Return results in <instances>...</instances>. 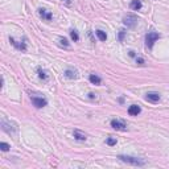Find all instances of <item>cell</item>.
Listing matches in <instances>:
<instances>
[{
  "instance_id": "1",
  "label": "cell",
  "mask_w": 169,
  "mask_h": 169,
  "mask_svg": "<svg viewBox=\"0 0 169 169\" xmlns=\"http://www.w3.org/2000/svg\"><path fill=\"white\" fill-rule=\"evenodd\" d=\"M118 158H120L123 163H127L129 165H135V166H143L145 165V161L143 158H137L133 156H126V155H119Z\"/></svg>"
},
{
  "instance_id": "2",
  "label": "cell",
  "mask_w": 169,
  "mask_h": 169,
  "mask_svg": "<svg viewBox=\"0 0 169 169\" xmlns=\"http://www.w3.org/2000/svg\"><path fill=\"white\" fill-rule=\"evenodd\" d=\"M158 38H160V34H158L157 32H148L147 36H145V46L152 49L153 44H155Z\"/></svg>"
},
{
  "instance_id": "3",
  "label": "cell",
  "mask_w": 169,
  "mask_h": 169,
  "mask_svg": "<svg viewBox=\"0 0 169 169\" xmlns=\"http://www.w3.org/2000/svg\"><path fill=\"white\" fill-rule=\"evenodd\" d=\"M31 100L37 108H42L48 104V100L44 97H38V95H31Z\"/></svg>"
},
{
  "instance_id": "4",
  "label": "cell",
  "mask_w": 169,
  "mask_h": 169,
  "mask_svg": "<svg viewBox=\"0 0 169 169\" xmlns=\"http://www.w3.org/2000/svg\"><path fill=\"white\" fill-rule=\"evenodd\" d=\"M1 128L4 129L5 132H8V133H16L17 132V127H16V124L13 123H8L7 120H5V118L1 119Z\"/></svg>"
},
{
  "instance_id": "5",
  "label": "cell",
  "mask_w": 169,
  "mask_h": 169,
  "mask_svg": "<svg viewBox=\"0 0 169 169\" xmlns=\"http://www.w3.org/2000/svg\"><path fill=\"white\" fill-rule=\"evenodd\" d=\"M124 25H127V28H133L137 24V17L135 15H127L126 17L123 18Z\"/></svg>"
},
{
  "instance_id": "6",
  "label": "cell",
  "mask_w": 169,
  "mask_h": 169,
  "mask_svg": "<svg viewBox=\"0 0 169 169\" xmlns=\"http://www.w3.org/2000/svg\"><path fill=\"white\" fill-rule=\"evenodd\" d=\"M111 127L114 129H118V131H126L127 129V124L121 120H118V119H112L111 120Z\"/></svg>"
},
{
  "instance_id": "7",
  "label": "cell",
  "mask_w": 169,
  "mask_h": 169,
  "mask_svg": "<svg viewBox=\"0 0 169 169\" xmlns=\"http://www.w3.org/2000/svg\"><path fill=\"white\" fill-rule=\"evenodd\" d=\"M9 42L16 48V49L23 50V52H25V50H26V42H24V41H16L13 37H9Z\"/></svg>"
},
{
  "instance_id": "8",
  "label": "cell",
  "mask_w": 169,
  "mask_h": 169,
  "mask_svg": "<svg viewBox=\"0 0 169 169\" xmlns=\"http://www.w3.org/2000/svg\"><path fill=\"white\" fill-rule=\"evenodd\" d=\"M38 15L41 16L44 20H46V21H50V20L53 18V15H52V13L48 12V11L44 9V8H40V9H38Z\"/></svg>"
},
{
  "instance_id": "9",
  "label": "cell",
  "mask_w": 169,
  "mask_h": 169,
  "mask_svg": "<svg viewBox=\"0 0 169 169\" xmlns=\"http://www.w3.org/2000/svg\"><path fill=\"white\" fill-rule=\"evenodd\" d=\"M140 111H141V108H140L139 106H136V104H132V106L128 107V114L131 116H137L140 114Z\"/></svg>"
},
{
  "instance_id": "10",
  "label": "cell",
  "mask_w": 169,
  "mask_h": 169,
  "mask_svg": "<svg viewBox=\"0 0 169 169\" xmlns=\"http://www.w3.org/2000/svg\"><path fill=\"white\" fill-rule=\"evenodd\" d=\"M145 98H147V100H149V102L156 103L160 100V94H158V92H148Z\"/></svg>"
},
{
  "instance_id": "11",
  "label": "cell",
  "mask_w": 169,
  "mask_h": 169,
  "mask_svg": "<svg viewBox=\"0 0 169 169\" xmlns=\"http://www.w3.org/2000/svg\"><path fill=\"white\" fill-rule=\"evenodd\" d=\"M65 77L69 79H75L77 77H78V73H77V70H74V69H66Z\"/></svg>"
},
{
  "instance_id": "12",
  "label": "cell",
  "mask_w": 169,
  "mask_h": 169,
  "mask_svg": "<svg viewBox=\"0 0 169 169\" xmlns=\"http://www.w3.org/2000/svg\"><path fill=\"white\" fill-rule=\"evenodd\" d=\"M73 136H74V139L79 140V141H84V140H86V139H87L86 133H83V132L78 131V129H75V131H74V132H73Z\"/></svg>"
},
{
  "instance_id": "13",
  "label": "cell",
  "mask_w": 169,
  "mask_h": 169,
  "mask_svg": "<svg viewBox=\"0 0 169 169\" xmlns=\"http://www.w3.org/2000/svg\"><path fill=\"white\" fill-rule=\"evenodd\" d=\"M89 79H90V82H91L92 84H100V83H102V79H100V77L97 75V74H94V73L90 74Z\"/></svg>"
},
{
  "instance_id": "14",
  "label": "cell",
  "mask_w": 169,
  "mask_h": 169,
  "mask_svg": "<svg viewBox=\"0 0 169 169\" xmlns=\"http://www.w3.org/2000/svg\"><path fill=\"white\" fill-rule=\"evenodd\" d=\"M129 7H131V9H133V11H139V9H141L143 4H141L140 0H132L131 4H129Z\"/></svg>"
},
{
  "instance_id": "15",
  "label": "cell",
  "mask_w": 169,
  "mask_h": 169,
  "mask_svg": "<svg viewBox=\"0 0 169 169\" xmlns=\"http://www.w3.org/2000/svg\"><path fill=\"white\" fill-rule=\"evenodd\" d=\"M37 73H38V78L42 79V81H46L48 79V74L45 70H42L41 67H37Z\"/></svg>"
},
{
  "instance_id": "16",
  "label": "cell",
  "mask_w": 169,
  "mask_h": 169,
  "mask_svg": "<svg viewBox=\"0 0 169 169\" xmlns=\"http://www.w3.org/2000/svg\"><path fill=\"white\" fill-rule=\"evenodd\" d=\"M95 33H97L98 38H99L100 41H106V40H107V34H106V32H103V31H97Z\"/></svg>"
},
{
  "instance_id": "17",
  "label": "cell",
  "mask_w": 169,
  "mask_h": 169,
  "mask_svg": "<svg viewBox=\"0 0 169 169\" xmlns=\"http://www.w3.org/2000/svg\"><path fill=\"white\" fill-rule=\"evenodd\" d=\"M70 37H71V40H73L74 42H77L79 40V36H78V32L75 31V29H71L70 31Z\"/></svg>"
},
{
  "instance_id": "18",
  "label": "cell",
  "mask_w": 169,
  "mask_h": 169,
  "mask_svg": "<svg viewBox=\"0 0 169 169\" xmlns=\"http://www.w3.org/2000/svg\"><path fill=\"white\" fill-rule=\"evenodd\" d=\"M9 148H11L9 144H7V143H0V149H1V151L7 152V151H9Z\"/></svg>"
},
{
  "instance_id": "19",
  "label": "cell",
  "mask_w": 169,
  "mask_h": 169,
  "mask_svg": "<svg viewBox=\"0 0 169 169\" xmlns=\"http://www.w3.org/2000/svg\"><path fill=\"white\" fill-rule=\"evenodd\" d=\"M106 143H107L108 145H115L116 144V139H115V137H107Z\"/></svg>"
},
{
  "instance_id": "20",
  "label": "cell",
  "mask_w": 169,
  "mask_h": 169,
  "mask_svg": "<svg viewBox=\"0 0 169 169\" xmlns=\"http://www.w3.org/2000/svg\"><path fill=\"white\" fill-rule=\"evenodd\" d=\"M124 34H126V31H124V29H120V31H119V41H123Z\"/></svg>"
},
{
  "instance_id": "21",
  "label": "cell",
  "mask_w": 169,
  "mask_h": 169,
  "mask_svg": "<svg viewBox=\"0 0 169 169\" xmlns=\"http://www.w3.org/2000/svg\"><path fill=\"white\" fill-rule=\"evenodd\" d=\"M136 63H137V65H140V66H143V65H144V60H143L141 57H136Z\"/></svg>"
},
{
  "instance_id": "22",
  "label": "cell",
  "mask_w": 169,
  "mask_h": 169,
  "mask_svg": "<svg viewBox=\"0 0 169 169\" xmlns=\"http://www.w3.org/2000/svg\"><path fill=\"white\" fill-rule=\"evenodd\" d=\"M60 42H61V45H63V46H69V42L66 38H60Z\"/></svg>"
},
{
  "instance_id": "23",
  "label": "cell",
  "mask_w": 169,
  "mask_h": 169,
  "mask_svg": "<svg viewBox=\"0 0 169 169\" xmlns=\"http://www.w3.org/2000/svg\"><path fill=\"white\" fill-rule=\"evenodd\" d=\"M65 4H67V5H70V3H71V0H62Z\"/></svg>"
},
{
  "instance_id": "24",
  "label": "cell",
  "mask_w": 169,
  "mask_h": 169,
  "mask_svg": "<svg viewBox=\"0 0 169 169\" xmlns=\"http://www.w3.org/2000/svg\"><path fill=\"white\" fill-rule=\"evenodd\" d=\"M128 54H129V55H131V57H135V55H136V54H135V52H133V50H131V52H129V53H128Z\"/></svg>"
},
{
  "instance_id": "25",
  "label": "cell",
  "mask_w": 169,
  "mask_h": 169,
  "mask_svg": "<svg viewBox=\"0 0 169 169\" xmlns=\"http://www.w3.org/2000/svg\"><path fill=\"white\" fill-rule=\"evenodd\" d=\"M89 98H91V99H94V98H95V94H92V92H90V94H89Z\"/></svg>"
}]
</instances>
